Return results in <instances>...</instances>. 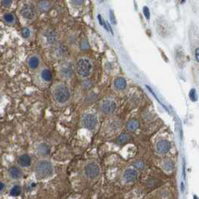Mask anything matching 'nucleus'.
Wrapping results in <instances>:
<instances>
[{"mask_svg":"<svg viewBox=\"0 0 199 199\" xmlns=\"http://www.w3.org/2000/svg\"><path fill=\"white\" fill-rule=\"evenodd\" d=\"M34 171L38 179H44L53 173V165L49 160L42 159L35 163Z\"/></svg>","mask_w":199,"mask_h":199,"instance_id":"nucleus-1","label":"nucleus"},{"mask_svg":"<svg viewBox=\"0 0 199 199\" xmlns=\"http://www.w3.org/2000/svg\"><path fill=\"white\" fill-rule=\"evenodd\" d=\"M53 94L55 100L58 103H64L69 100L70 91L68 88L63 84H58L53 88Z\"/></svg>","mask_w":199,"mask_h":199,"instance_id":"nucleus-2","label":"nucleus"},{"mask_svg":"<svg viewBox=\"0 0 199 199\" xmlns=\"http://www.w3.org/2000/svg\"><path fill=\"white\" fill-rule=\"evenodd\" d=\"M19 11L22 17L27 20H32L37 16L36 8L30 2L23 3L20 7Z\"/></svg>","mask_w":199,"mask_h":199,"instance_id":"nucleus-3","label":"nucleus"},{"mask_svg":"<svg viewBox=\"0 0 199 199\" xmlns=\"http://www.w3.org/2000/svg\"><path fill=\"white\" fill-rule=\"evenodd\" d=\"M23 177L22 168L17 165H12L6 170V178L11 182H17L20 180Z\"/></svg>","mask_w":199,"mask_h":199,"instance_id":"nucleus-4","label":"nucleus"},{"mask_svg":"<svg viewBox=\"0 0 199 199\" xmlns=\"http://www.w3.org/2000/svg\"><path fill=\"white\" fill-rule=\"evenodd\" d=\"M76 70L79 74L83 77L89 76L91 71V61L86 58H81L76 64Z\"/></svg>","mask_w":199,"mask_h":199,"instance_id":"nucleus-5","label":"nucleus"},{"mask_svg":"<svg viewBox=\"0 0 199 199\" xmlns=\"http://www.w3.org/2000/svg\"><path fill=\"white\" fill-rule=\"evenodd\" d=\"M52 79H53V74L50 70L46 68H43L36 75L35 80L38 84H44V83H50L52 81Z\"/></svg>","mask_w":199,"mask_h":199,"instance_id":"nucleus-6","label":"nucleus"},{"mask_svg":"<svg viewBox=\"0 0 199 199\" xmlns=\"http://www.w3.org/2000/svg\"><path fill=\"white\" fill-rule=\"evenodd\" d=\"M85 171L87 176L91 179H94L99 175L100 168L97 164L89 163L85 166Z\"/></svg>","mask_w":199,"mask_h":199,"instance_id":"nucleus-7","label":"nucleus"},{"mask_svg":"<svg viewBox=\"0 0 199 199\" xmlns=\"http://www.w3.org/2000/svg\"><path fill=\"white\" fill-rule=\"evenodd\" d=\"M7 191L10 196L18 197L23 192V187L20 183H18V181L11 182V184L8 186Z\"/></svg>","mask_w":199,"mask_h":199,"instance_id":"nucleus-8","label":"nucleus"},{"mask_svg":"<svg viewBox=\"0 0 199 199\" xmlns=\"http://www.w3.org/2000/svg\"><path fill=\"white\" fill-rule=\"evenodd\" d=\"M85 127L88 130H93L98 123V119L92 114H87L84 116L83 120Z\"/></svg>","mask_w":199,"mask_h":199,"instance_id":"nucleus-9","label":"nucleus"},{"mask_svg":"<svg viewBox=\"0 0 199 199\" xmlns=\"http://www.w3.org/2000/svg\"><path fill=\"white\" fill-rule=\"evenodd\" d=\"M16 163L17 165L22 168H28L31 164V158L29 155L23 153V154L19 155L17 157Z\"/></svg>","mask_w":199,"mask_h":199,"instance_id":"nucleus-10","label":"nucleus"},{"mask_svg":"<svg viewBox=\"0 0 199 199\" xmlns=\"http://www.w3.org/2000/svg\"><path fill=\"white\" fill-rule=\"evenodd\" d=\"M41 64V59L37 55H31L27 59V66L31 71H35L39 68Z\"/></svg>","mask_w":199,"mask_h":199,"instance_id":"nucleus-11","label":"nucleus"},{"mask_svg":"<svg viewBox=\"0 0 199 199\" xmlns=\"http://www.w3.org/2000/svg\"><path fill=\"white\" fill-rule=\"evenodd\" d=\"M115 109H116V103L112 100H104L101 105L102 112L106 115L114 112Z\"/></svg>","mask_w":199,"mask_h":199,"instance_id":"nucleus-12","label":"nucleus"},{"mask_svg":"<svg viewBox=\"0 0 199 199\" xmlns=\"http://www.w3.org/2000/svg\"><path fill=\"white\" fill-rule=\"evenodd\" d=\"M171 148V143L167 140H161L157 144V150L160 153H166Z\"/></svg>","mask_w":199,"mask_h":199,"instance_id":"nucleus-13","label":"nucleus"},{"mask_svg":"<svg viewBox=\"0 0 199 199\" xmlns=\"http://www.w3.org/2000/svg\"><path fill=\"white\" fill-rule=\"evenodd\" d=\"M2 20L8 26H14L17 23V17L13 13H6L2 16Z\"/></svg>","mask_w":199,"mask_h":199,"instance_id":"nucleus-14","label":"nucleus"},{"mask_svg":"<svg viewBox=\"0 0 199 199\" xmlns=\"http://www.w3.org/2000/svg\"><path fill=\"white\" fill-rule=\"evenodd\" d=\"M37 152L41 156L45 157L49 155L50 152V148L45 143H40L37 147Z\"/></svg>","mask_w":199,"mask_h":199,"instance_id":"nucleus-15","label":"nucleus"},{"mask_svg":"<svg viewBox=\"0 0 199 199\" xmlns=\"http://www.w3.org/2000/svg\"><path fill=\"white\" fill-rule=\"evenodd\" d=\"M123 178L127 182H133L137 178V172L133 169H127L124 172Z\"/></svg>","mask_w":199,"mask_h":199,"instance_id":"nucleus-16","label":"nucleus"},{"mask_svg":"<svg viewBox=\"0 0 199 199\" xmlns=\"http://www.w3.org/2000/svg\"><path fill=\"white\" fill-rule=\"evenodd\" d=\"M38 8L41 12H46L50 8V3L47 0H41L38 3Z\"/></svg>","mask_w":199,"mask_h":199,"instance_id":"nucleus-17","label":"nucleus"},{"mask_svg":"<svg viewBox=\"0 0 199 199\" xmlns=\"http://www.w3.org/2000/svg\"><path fill=\"white\" fill-rule=\"evenodd\" d=\"M44 37L46 40V42L50 43V44L55 43V41H56V33L53 31H52V30H47V31L45 32Z\"/></svg>","mask_w":199,"mask_h":199,"instance_id":"nucleus-18","label":"nucleus"},{"mask_svg":"<svg viewBox=\"0 0 199 199\" xmlns=\"http://www.w3.org/2000/svg\"><path fill=\"white\" fill-rule=\"evenodd\" d=\"M115 86L117 89L123 90L127 86V82L124 79L118 78L115 81Z\"/></svg>","mask_w":199,"mask_h":199,"instance_id":"nucleus-19","label":"nucleus"},{"mask_svg":"<svg viewBox=\"0 0 199 199\" xmlns=\"http://www.w3.org/2000/svg\"><path fill=\"white\" fill-rule=\"evenodd\" d=\"M73 74V71L71 68H66V67H63L60 70V75L61 76L64 78H69L71 77Z\"/></svg>","mask_w":199,"mask_h":199,"instance_id":"nucleus-20","label":"nucleus"},{"mask_svg":"<svg viewBox=\"0 0 199 199\" xmlns=\"http://www.w3.org/2000/svg\"><path fill=\"white\" fill-rule=\"evenodd\" d=\"M138 127H139V123L136 120H131L127 123V129L130 131H134L138 128Z\"/></svg>","mask_w":199,"mask_h":199,"instance_id":"nucleus-21","label":"nucleus"},{"mask_svg":"<svg viewBox=\"0 0 199 199\" xmlns=\"http://www.w3.org/2000/svg\"><path fill=\"white\" fill-rule=\"evenodd\" d=\"M130 138V135L126 134V133H123V134H121L118 138H117V142H118V143L119 144H123L125 143V142H128Z\"/></svg>","mask_w":199,"mask_h":199,"instance_id":"nucleus-22","label":"nucleus"},{"mask_svg":"<svg viewBox=\"0 0 199 199\" xmlns=\"http://www.w3.org/2000/svg\"><path fill=\"white\" fill-rule=\"evenodd\" d=\"M8 185L4 180H0V195H2L7 192Z\"/></svg>","mask_w":199,"mask_h":199,"instance_id":"nucleus-23","label":"nucleus"},{"mask_svg":"<svg viewBox=\"0 0 199 199\" xmlns=\"http://www.w3.org/2000/svg\"><path fill=\"white\" fill-rule=\"evenodd\" d=\"M12 3L13 0H0V4H1L2 7L6 8V9L11 8Z\"/></svg>","mask_w":199,"mask_h":199,"instance_id":"nucleus-24","label":"nucleus"},{"mask_svg":"<svg viewBox=\"0 0 199 199\" xmlns=\"http://www.w3.org/2000/svg\"><path fill=\"white\" fill-rule=\"evenodd\" d=\"M21 35L23 36V38H25V39L29 38L30 36H31V30L27 27L23 28L21 31Z\"/></svg>","mask_w":199,"mask_h":199,"instance_id":"nucleus-25","label":"nucleus"},{"mask_svg":"<svg viewBox=\"0 0 199 199\" xmlns=\"http://www.w3.org/2000/svg\"><path fill=\"white\" fill-rule=\"evenodd\" d=\"M164 168H165V171H171L172 168H173V164H172L171 161L165 162V164H164Z\"/></svg>","mask_w":199,"mask_h":199,"instance_id":"nucleus-26","label":"nucleus"},{"mask_svg":"<svg viewBox=\"0 0 199 199\" xmlns=\"http://www.w3.org/2000/svg\"><path fill=\"white\" fill-rule=\"evenodd\" d=\"M143 14L145 15V18H146L147 20H150V12L149 8L147 7V6H145V7L143 8Z\"/></svg>","mask_w":199,"mask_h":199,"instance_id":"nucleus-27","label":"nucleus"},{"mask_svg":"<svg viewBox=\"0 0 199 199\" xmlns=\"http://www.w3.org/2000/svg\"><path fill=\"white\" fill-rule=\"evenodd\" d=\"M109 17H110V21L112 22V23L114 25H116L117 21H116V18H115V13L112 10H110L109 11Z\"/></svg>","mask_w":199,"mask_h":199,"instance_id":"nucleus-28","label":"nucleus"},{"mask_svg":"<svg viewBox=\"0 0 199 199\" xmlns=\"http://www.w3.org/2000/svg\"><path fill=\"white\" fill-rule=\"evenodd\" d=\"M133 165H134L135 168H140V169H142V168H143L144 166H145V164H144L143 162L138 161V162H136V163H135L134 164H133Z\"/></svg>","mask_w":199,"mask_h":199,"instance_id":"nucleus-29","label":"nucleus"},{"mask_svg":"<svg viewBox=\"0 0 199 199\" xmlns=\"http://www.w3.org/2000/svg\"><path fill=\"white\" fill-rule=\"evenodd\" d=\"M190 98H191V100H192V101H195V100H196V94H195V89H192L191 91H190Z\"/></svg>","mask_w":199,"mask_h":199,"instance_id":"nucleus-30","label":"nucleus"},{"mask_svg":"<svg viewBox=\"0 0 199 199\" xmlns=\"http://www.w3.org/2000/svg\"><path fill=\"white\" fill-rule=\"evenodd\" d=\"M72 3L75 6H81L83 2H84V0H71Z\"/></svg>","mask_w":199,"mask_h":199,"instance_id":"nucleus-31","label":"nucleus"},{"mask_svg":"<svg viewBox=\"0 0 199 199\" xmlns=\"http://www.w3.org/2000/svg\"><path fill=\"white\" fill-rule=\"evenodd\" d=\"M98 20H99L100 24L101 25V26H103L105 28H106V24H104V23L103 22V20H102V17H101V15H100V14L98 15Z\"/></svg>","mask_w":199,"mask_h":199,"instance_id":"nucleus-32","label":"nucleus"},{"mask_svg":"<svg viewBox=\"0 0 199 199\" xmlns=\"http://www.w3.org/2000/svg\"><path fill=\"white\" fill-rule=\"evenodd\" d=\"M195 58H196L197 61H199V49L198 48H197V49L195 50Z\"/></svg>","mask_w":199,"mask_h":199,"instance_id":"nucleus-33","label":"nucleus"},{"mask_svg":"<svg viewBox=\"0 0 199 199\" xmlns=\"http://www.w3.org/2000/svg\"><path fill=\"white\" fill-rule=\"evenodd\" d=\"M1 100H2V94H1V91H0V103H1Z\"/></svg>","mask_w":199,"mask_h":199,"instance_id":"nucleus-34","label":"nucleus"}]
</instances>
